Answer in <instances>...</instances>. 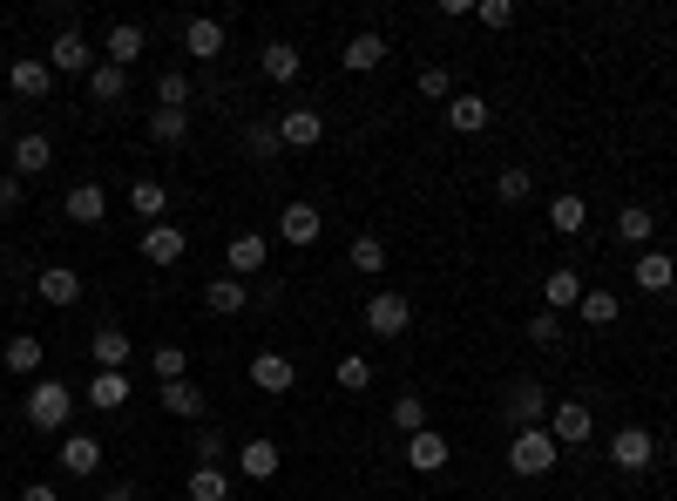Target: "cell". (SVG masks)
<instances>
[{
  "label": "cell",
  "instance_id": "obj_1",
  "mask_svg": "<svg viewBox=\"0 0 677 501\" xmlns=\"http://www.w3.org/2000/svg\"><path fill=\"white\" fill-rule=\"evenodd\" d=\"M549 380H536V373H516V380H508V393H501V421L508 428H549Z\"/></svg>",
  "mask_w": 677,
  "mask_h": 501
},
{
  "label": "cell",
  "instance_id": "obj_2",
  "mask_svg": "<svg viewBox=\"0 0 677 501\" xmlns=\"http://www.w3.org/2000/svg\"><path fill=\"white\" fill-rule=\"evenodd\" d=\"M68 413H75L68 380H35V386H28V428H41V434H68Z\"/></svg>",
  "mask_w": 677,
  "mask_h": 501
},
{
  "label": "cell",
  "instance_id": "obj_3",
  "mask_svg": "<svg viewBox=\"0 0 677 501\" xmlns=\"http://www.w3.org/2000/svg\"><path fill=\"white\" fill-rule=\"evenodd\" d=\"M556 454H562V448H556V434H549V428H522L516 441H508V468H516L522 481L549 474V468H556Z\"/></svg>",
  "mask_w": 677,
  "mask_h": 501
},
{
  "label": "cell",
  "instance_id": "obj_4",
  "mask_svg": "<svg viewBox=\"0 0 677 501\" xmlns=\"http://www.w3.org/2000/svg\"><path fill=\"white\" fill-rule=\"evenodd\" d=\"M96 61H102V48H89V35H81V28H61V35L48 41V68H55V75H81V81H89Z\"/></svg>",
  "mask_w": 677,
  "mask_h": 501
},
{
  "label": "cell",
  "instance_id": "obj_5",
  "mask_svg": "<svg viewBox=\"0 0 677 501\" xmlns=\"http://www.w3.org/2000/svg\"><path fill=\"white\" fill-rule=\"evenodd\" d=\"M55 461H61V474H68V481H89V474H102V441L68 428V434L55 441Z\"/></svg>",
  "mask_w": 677,
  "mask_h": 501
},
{
  "label": "cell",
  "instance_id": "obj_6",
  "mask_svg": "<svg viewBox=\"0 0 677 501\" xmlns=\"http://www.w3.org/2000/svg\"><path fill=\"white\" fill-rule=\"evenodd\" d=\"M184 250H190V230L184 224H149L143 230V265H156V272H169V265H184Z\"/></svg>",
  "mask_w": 677,
  "mask_h": 501
},
{
  "label": "cell",
  "instance_id": "obj_7",
  "mask_svg": "<svg viewBox=\"0 0 677 501\" xmlns=\"http://www.w3.org/2000/svg\"><path fill=\"white\" fill-rule=\"evenodd\" d=\"M650 461H657V434H650V428H637V421H630V428H617V434H610V468L644 474Z\"/></svg>",
  "mask_w": 677,
  "mask_h": 501
},
{
  "label": "cell",
  "instance_id": "obj_8",
  "mask_svg": "<svg viewBox=\"0 0 677 501\" xmlns=\"http://www.w3.org/2000/svg\"><path fill=\"white\" fill-rule=\"evenodd\" d=\"M549 434H556V448H582L589 434H597V413H589V400H556V406H549Z\"/></svg>",
  "mask_w": 677,
  "mask_h": 501
},
{
  "label": "cell",
  "instance_id": "obj_9",
  "mask_svg": "<svg viewBox=\"0 0 677 501\" xmlns=\"http://www.w3.org/2000/svg\"><path fill=\"white\" fill-rule=\"evenodd\" d=\"M8 89H14L21 102H48V89H55L48 55H14V61H8Z\"/></svg>",
  "mask_w": 677,
  "mask_h": 501
},
{
  "label": "cell",
  "instance_id": "obj_10",
  "mask_svg": "<svg viewBox=\"0 0 677 501\" xmlns=\"http://www.w3.org/2000/svg\"><path fill=\"white\" fill-rule=\"evenodd\" d=\"M406 325H413V305L400 292H373L366 298V332H373V340H400Z\"/></svg>",
  "mask_w": 677,
  "mask_h": 501
},
{
  "label": "cell",
  "instance_id": "obj_11",
  "mask_svg": "<svg viewBox=\"0 0 677 501\" xmlns=\"http://www.w3.org/2000/svg\"><path fill=\"white\" fill-rule=\"evenodd\" d=\"M89 353H96V373H129V353H136V340H129V325H96V340H89Z\"/></svg>",
  "mask_w": 677,
  "mask_h": 501
},
{
  "label": "cell",
  "instance_id": "obj_12",
  "mask_svg": "<svg viewBox=\"0 0 677 501\" xmlns=\"http://www.w3.org/2000/svg\"><path fill=\"white\" fill-rule=\"evenodd\" d=\"M265 258H272V237H258V230H237V237L224 244V272H230V278L265 272Z\"/></svg>",
  "mask_w": 677,
  "mask_h": 501
},
{
  "label": "cell",
  "instance_id": "obj_13",
  "mask_svg": "<svg viewBox=\"0 0 677 501\" xmlns=\"http://www.w3.org/2000/svg\"><path fill=\"white\" fill-rule=\"evenodd\" d=\"M278 468H285V448H278L272 434H251V441L237 448V474H244V481H272Z\"/></svg>",
  "mask_w": 677,
  "mask_h": 501
},
{
  "label": "cell",
  "instance_id": "obj_14",
  "mask_svg": "<svg viewBox=\"0 0 677 501\" xmlns=\"http://www.w3.org/2000/svg\"><path fill=\"white\" fill-rule=\"evenodd\" d=\"M318 230H325V217H318V204H305V197H292V204L278 210V237H285L292 250H305V244H318Z\"/></svg>",
  "mask_w": 677,
  "mask_h": 501
},
{
  "label": "cell",
  "instance_id": "obj_15",
  "mask_svg": "<svg viewBox=\"0 0 677 501\" xmlns=\"http://www.w3.org/2000/svg\"><path fill=\"white\" fill-rule=\"evenodd\" d=\"M61 217L81 224V230H96V224L109 217V190H102V184H75V190L61 197Z\"/></svg>",
  "mask_w": 677,
  "mask_h": 501
},
{
  "label": "cell",
  "instance_id": "obj_16",
  "mask_svg": "<svg viewBox=\"0 0 677 501\" xmlns=\"http://www.w3.org/2000/svg\"><path fill=\"white\" fill-rule=\"evenodd\" d=\"M8 163H14V177H48V170H55V143H48L41 129H28V136H14Z\"/></svg>",
  "mask_w": 677,
  "mask_h": 501
},
{
  "label": "cell",
  "instance_id": "obj_17",
  "mask_svg": "<svg viewBox=\"0 0 677 501\" xmlns=\"http://www.w3.org/2000/svg\"><path fill=\"white\" fill-rule=\"evenodd\" d=\"M224 41H230L224 21H210V14H190V21H184V55H190V61H217Z\"/></svg>",
  "mask_w": 677,
  "mask_h": 501
},
{
  "label": "cell",
  "instance_id": "obj_18",
  "mask_svg": "<svg viewBox=\"0 0 677 501\" xmlns=\"http://www.w3.org/2000/svg\"><path fill=\"white\" fill-rule=\"evenodd\" d=\"M143 48H149V28H143V21H116V28L102 35V61H116V68H136Z\"/></svg>",
  "mask_w": 677,
  "mask_h": 501
},
{
  "label": "cell",
  "instance_id": "obj_19",
  "mask_svg": "<svg viewBox=\"0 0 677 501\" xmlns=\"http://www.w3.org/2000/svg\"><path fill=\"white\" fill-rule=\"evenodd\" d=\"M278 143L285 149H318L325 143V116L318 109H278Z\"/></svg>",
  "mask_w": 677,
  "mask_h": 501
},
{
  "label": "cell",
  "instance_id": "obj_20",
  "mask_svg": "<svg viewBox=\"0 0 677 501\" xmlns=\"http://www.w3.org/2000/svg\"><path fill=\"white\" fill-rule=\"evenodd\" d=\"M630 285H637V292H650V298H664V292L677 285V265H670V250H637V265H630Z\"/></svg>",
  "mask_w": 677,
  "mask_h": 501
},
{
  "label": "cell",
  "instance_id": "obj_21",
  "mask_svg": "<svg viewBox=\"0 0 677 501\" xmlns=\"http://www.w3.org/2000/svg\"><path fill=\"white\" fill-rule=\"evenodd\" d=\"M380 61H386V35L380 28H360L346 48H338V68H346V75H373Z\"/></svg>",
  "mask_w": 677,
  "mask_h": 501
},
{
  "label": "cell",
  "instance_id": "obj_22",
  "mask_svg": "<svg viewBox=\"0 0 677 501\" xmlns=\"http://www.w3.org/2000/svg\"><path fill=\"white\" fill-rule=\"evenodd\" d=\"M156 400H163L169 421H204V386H197V380H163Z\"/></svg>",
  "mask_w": 677,
  "mask_h": 501
},
{
  "label": "cell",
  "instance_id": "obj_23",
  "mask_svg": "<svg viewBox=\"0 0 677 501\" xmlns=\"http://www.w3.org/2000/svg\"><path fill=\"white\" fill-rule=\"evenodd\" d=\"M251 386H258V393H292L298 386V366L285 360V353H258V360H251Z\"/></svg>",
  "mask_w": 677,
  "mask_h": 501
},
{
  "label": "cell",
  "instance_id": "obj_24",
  "mask_svg": "<svg viewBox=\"0 0 677 501\" xmlns=\"http://www.w3.org/2000/svg\"><path fill=\"white\" fill-rule=\"evenodd\" d=\"M298 68H305V55H298L292 41H265V48H258V75H265V81H278V89H292Z\"/></svg>",
  "mask_w": 677,
  "mask_h": 501
},
{
  "label": "cell",
  "instance_id": "obj_25",
  "mask_svg": "<svg viewBox=\"0 0 677 501\" xmlns=\"http://www.w3.org/2000/svg\"><path fill=\"white\" fill-rule=\"evenodd\" d=\"M35 292H41V305L68 312V305L81 298V272H68V265H48V272H35Z\"/></svg>",
  "mask_w": 677,
  "mask_h": 501
},
{
  "label": "cell",
  "instance_id": "obj_26",
  "mask_svg": "<svg viewBox=\"0 0 677 501\" xmlns=\"http://www.w3.org/2000/svg\"><path fill=\"white\" fill-rule=\"evenodd\" d=\"M582 292H589V285H582V272L556 265V272L542 278V312H576V305H582Z\"/></svg>",
  "mask_w": 677,
  "mask_h": 501
},
{
  "label": "cell",
  "instance_id": "obj_27",
  "mask_svg": "<svg viewBox=\"0 0 677 501\" xmlns=\"http://www.w3.org/2000/svg\"><path fill=\"white\" fill-rule=\"evenodd\" d=\"M448 454H454V448H448V434H428V428H420V434L406 441V468H413V474H441V468H448Z\"/></svg>",
  "mask_w": 677,
  "mask_h": 501
},
{
  "label": "cell",
  "instance_id": "obj_28",
  "mask_svg": "<svg viewBox=\"0 0 677 501\" xmlns=\"http://www.w3.org/2000/svg\"><path fill=\"white\" fill-rule=\"evenodd\" d=\"M488 122H494V109H488V96H468V89H461V96L448 102V129H454V136H481Z\"/></svg>",
  "mask_w": 677,
  "mask_h": 501
},
{
  "label": "cell",
  "instance_id": "obj_29",
  "mask_svg": "<svg viewBox=\"0 0 677 501\" xmlns=\"http://www.w3.org/2000/svg\"><path fill=\"white\" fill-rule=\"evenodd\" d=\"M204 305H210L217 318H237V312L251 305V285H244V278H230V272H217V278L204 285Z\"/></svg>",
  "mask_w": 677,
  "mask_h": 501
},
{
  "label": "cell",
  "instance_id": "obj_30",
  "mask_svg": "<svg viewBox=\"0 0 677 501\" xmlns=\"http://www.w3.org/2000/svg\"><path fill=\"white\" fill-rule=\"evenodd\" d=\"M529 197H536L529 163H501V170H494V204H501V210H516V204H529Z\"/></svg>",
  "mask_w": 677,
  "mask_h": 501
},
{
  "label": "cell",
  "instance_id": "obj_31",
  "mask_svg": "<svg viewBox=\"0 0 677 501\" xmlns=\"http://www.w3.org/2000/svg\"><path fill=\"white\" fill-rule=\"evenodd\" d=\"M129 96V68H116V61H96V75H89V102L96 109H116Z\"/></svg>",
  "mask_w": 677,
  "mask_h": 501
},
{
  "label": "cell",
  "instance_id": "obj_32",
  "mask_svg": "<svg viewBox=\"0 0 677 501\" xmlns=\"http://www.w3.org/2000/svg\"><path fill=\"white\" fill-rule=\"evenodd\" d=\"M576 318H582V325H604V332H610V325L624 318V298H617V292H604V285H589V292H582V305H576Z\"/></svg>",
  "mask_w": 677,
  "mask_h": 501
},
{
  "label": "cell",
  "instance_id": "obj_33",
  "mask_svg": "<svg viewBox=\"0 0 677 501\" xmlns=\"http://www.w3.org/2000/svg\"><path fill=\"white\" fill-rule=\"evenodd\" d=\"M89 406H96V413L129 406V373H89Z\"/></svg>",
  "mask_w": 677,
  "mask_h": 501
},
{
  "label": "cell",
  "instance_id": "obj_34",
  "mask_svg": "<svg viewBox=\"0 0 677 501\" xmlns=\"http://www.w3.org/2000/svg\"><path fill=\"white\" fill-rule=\"evenodd\" d=\"M184 494H190V501H230L237 488H230V468H190Z\"/></svg>",
  "mask_w": 677,
  "mask_h": 501
},
{
  "label": "cell",
  "instance_id": "obj_35",
  "mask_svg": "<svg viewBox=\"0 0 677 501\" xmlns=\"http://www.w3.org/2000/svg\"><path fill=\"white\" fill-rule=\"evenodd\" d=\"M0 360H8V373H21V380H35L41 373V340H35V332H14V340H8V353H0Z\"/></svg>",
  "mask_w": 677,
  "mask_h": 501
},
{
  "label": "cell",
  "instance_id": "obj_36",
  "mask_svg": "<svg viewBox=\"0 0 677 501\" xmlns=\"http://www.w3.org/2000/svg\"><path fill=\"white\" fill-rule=\"evenodd\" d=\"M184 136H190V109H149V143L177 149Z\"/></svg>",
  "mask_w": 677,
  "mask_h": 501
},
{
  "label": "cell",
  "instance_id": "obj_37",
  "mask_svg": "<svg viewBox=\"0 0 677 501\" xmlns=\"http://www.w3.org/2000/svg\"><path fill=\"white\" fill-rule=\"evenodd\" d=\"M129 210H136V217H149V224H163V210H169V190H163L156 177H136V184H129Z\"/></svg>",
  "mask_w": 677,
  "mask_h": 501
},
{
  "label": "cell",
  "instance_id": "obj_38",
  "mask_svg": "<svg viewBox=\"0 0 677 501\" xmlns=\"http://www.w3.org/2000/svg\"><path fill=\"white\" fill-rule=\"evenodd\" d=\"M549 224H556V237H582V224H589V204H582L576 190H562V197L549 204Z\"/></svg>",
  "mask_w": 677,
  "mask_h": 501
},
{
  "label": "cell",
  "instance_id": "obj_39",
  "mask_svg": "<svg viewBox=\"0 0 677 501\" xmlns=\"http://www.w3.org/2000/svg\"><path fill=\"white\" fill-rule=\"evenodd\" d=\"M244 149H251V163H272L285 143H278V116H265V122H244Z\"/></svg>",
  "mask_w": 677,
  "mask_h": 501
},
{
  "label": "cell",
  "instance_id": "obj_40",
  "mask_svg": "<svg viewBox=\"0 0 677 501\" xmlns=\"http://www.w3.org/2000/svg\"><path fill=\"white\" fill-rule=\"evenodd\" d=\"M190 454H197V468H230V434L197 428V434H190Z\"/></svg>",
  "mask_w": 677,
  "mask_h": 501
},
{
  "label": "cell",
  "instance_id": "obj_41",
  "mask_svg": "<svg viewBox=\"0 0 677 501\" xmlns=\"http://www.w3.org/2000/svg\"><path fill=\"white\" fill-rule=\"evenodd\" d=\"M617 237H624V244H650V237H657V217H650L644 204H624V210H617Z\"/></svg>",
  "mask_w": 677,
  "mask_h": 501
},
{
  "label": "cell",
  "instance_id": "obj_42",
  "mask_svg": "<svg viewBox=\"0 0 677 501\" xmlns=\"http://www.w3.org/2000/svg\"><path fill=\"white\" fill-rule=\"evenodd\" d=\"M156 109H190V75L184 68H163L156 75Z\"/></svg>",
  "mask_w": 677,
  "mask_h": 501
},
{
  "label": "cell",
  "instance_id": "obj_43",
  "mask_svg": "<svg viewBox=\"0 0 677 501\" xmlns=\"http://www.w3.org/2000/svg\"><path fill=\"white\" fill-rule=\"evenodd\" d=\"M149 373H156V386H163V380H190V353L163 340V346L149 353Z\"/></svg>",
  "mask_w": 677,
  "mask_h": 501
},
{
  "label": "cell",
  "instance_id": "obj_44",
  "mask_svg": "<svg viewBox=\"0 0 677 501\" xmlns=\"http://www.w3.org/2000/svg\"><path fill=\"white\" fill-rule=\"evenodd\" d=\"M393 428L413 441L420 428H428V400H420V393H393Z\"/></svg>",
  "mask_w": 677,
  "mask_h": 501
},
{
  "label": "cell",
  "instance_id": "obj_45",
  "mask_svg": "<svg viewBox=\"0 0 677 501\" xmlns=\"http://www.w3.org/2000/svg\"><path fill=\"white\" fill-rule=\"evenodd\" d=\"M346 265H353V272H386V244H380L373 230H360L353 250H346Z\"/></svg>",
  "mask_w": 677,
  "mask_h": 501
},
{
  "label": "cell",
  "instance_id": "obj_46",
  "mask_svg": "<svg viewBox=\"0 0 677 501\" xmlns=\"http://www.w3.org/2000/svg\"><path fill=\"white\" fill-rule=\"evenodd\" d=\"M420 96H428V102H454V96H461V89H454V68L428 61V68H420Z\"/></svg>",
  "mask_w": 677,
  "mask_h": 501
},
{
  "label": "cell",
  "instance_id": "obj_47",
  "mask_svg": "<svg viewBox=\"0 0 677 501\" xmlns=\"http://www.w3.org/2000/svg\"><path fill=\"white\" fill-rule=\"evenodd\" d=\"M516 14H522L516 0H474V21H481V28H494V35H501V28H516Z\"/></svg>",
  "mask_w": 677,
  "mask_h": 501
},
{
  "label": "cell",
  "instance_id": "obj_48",
  "mask_svg": "<svg viewBox=\"0 0 677 501\" xmlns=\"http://www.w3.org/2000/svg\"><path fill=\"white\" fill-rule=\"evenodd\" d=\"M562 332H569L562 312H536V318H529V346H562Z\"/></svg>",
  "mask_w": 677,
  "mask_h": 501
},
{
  "label": "cell",
  "instance_id": "obj_49",
  "mask_svg": "<svg viewBox=\"0 0 677 501\" xmlns=\"http://www.w3.org/2000/svg\"><path fill=\"white\" fill-rule=\"evenodd\" d=\"M338 386H346V393H366V386H373V366H366L360 353H346V360H338Z\"/></svg>",
  "mask_w": 677,
  "mask_h": 501
},
{
  "label": "cell",
  "instance_id": "obj_50",
  "mask_svg": "<svg viewBox=\"0 0 677 501\" xmlns=\"http://www.w3.org/2000/svg\"><path fill=\"white\" fill-rule=\"evenodd\" d=\"M21 197H28V177H14V170H0V210H21Z\"/></svg>",
  "mask_w": 677,
  "mask_h": 501
},
{
  "label": "cell",
  "instance_id": "obj_51",
  "mask_svg": "<svg viewBox=\"0 0 677 501\" xmlns=\"http://www.w3.org/2000/svg\"><path fill=\"white\" fill-rule=\"evenodd\" d=\"M21 501H61V488H48V481H28V488H21Z\"/></svg>",
  "mask_w": 677,
  "mask_h": 501
},
{
  "label": "cell",
  "instance_id": "obj_52",
  "mask_svg": "<svg viewBox=\"0 0 677 501\" xmlns=\"http://www.w3.org/2000/svg\"><path fill=\"white\" fill-rule=\"evenodd\" d=\"M102 501H136V481H109V488H102Z\"/></svg>",
  "mask_w": 677,
  "mask_h": 501
},
{
  "label": "cell",
  "instance_id": "obj_53",
  "mask_svg": "<svg viewBox=\"0 0 677 501\" xmlns=\"http://www.w3.org/2000/svg\"><path fill=\"white\" fill-rule=\"evenodd\" d=\"M670 461H677V441H670Z\"/></svg>",
  "mask_w": 677,
  "mask_h": 501
},
{
  "label": "cell",
  "instance_id": "obj_54",
  "mask_svg": "<svg viewBox=\"0 0 677 501\" xmlns=\"http://www.w3.org/2000/svg\"><path fill=\"white\" fill-rule=\"evenodd\" d=\"M0 75H8V61H0Z\"/></svg>",
  "mask_w": 677,
  "mask_h": 501
}]
</instances>
